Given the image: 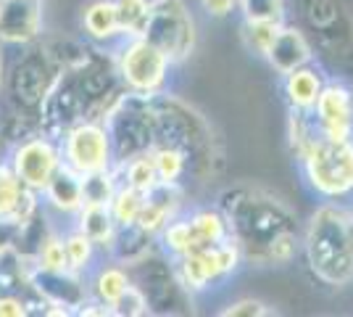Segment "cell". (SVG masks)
I'll return each mask as SVG.
<instances>
[{
  "instance_id": "cell-1",
  "label": "cell",
  "mask_w": 353,
  "mask_h": 317,
  "mask_svg": "<svg viewBox=\"0 0 353 317\" xmlns=\"http://www.w3.org/2000/svg\"><path fill=\"white\" fill-rule=\"evenodd\" d=\"M232 241L250 267H288L301 254V225L290 204L261 185H235L219 196Z\"/></svg>"
},
{
  "instance_id": "cell-4",
  "label": "cell",
  "mask_w": 353,
  "mask_h": 317,
  "mask_svg": "<svg viewBox=\"0 0 353 317\" xmlns=\"http://www.w3.org/2000/svg\"><path fill=\"white\" fill-rule=\"evenodd\" d=\"M301 175L314 196L322 201H345L353 193V140L316 135L295 156Z\"/></svg>"
},
{
  "instance_id": "cell-10",
  "label": "cell",
  "mask_w": 353,
  "mask_h": 317,
  "mask_svg": "<svg viewBox=\"0 0 353 317\" xmlns=\"http://www.w3.org/2000/svg\"><path fill=\"white\" fill-rule=\"evenodd\" d=\"M8 162L19 175V180L27 188H32L34 193H43L45 185L53 180V175L63 164L59 137L48 135L43 130L27 137H19L8 151Z\"/></svg>"
},
{
  "instance_id": "cell-34",
  "label": "cell",
  "mask_w": 353,
  "mask_h": 317,
  "mask_svg": "<svg viewBox=\"0 0 353 317\" xmlns=\"http://www.w3.org/2000/svg\"><path fill=\"white\" fill-rule=\"evenodd\" d=\"M198 6L211 19H227V16H232L237 11L240 0H198Z\"/></svg>"
},
{
  "instance_id": "cell-15",
  "label": "cell",
  "mask_w": 353,
  "mask_h": 317,
  "mask_svg": "<svg viewBox=\"0 0 353 317\" xmlns=\"http://www.w3.org/2000/svg\"><path fill=\"white\" fill-rule=\"evenodd\" d=\"M79 30L90 46L114 48L124 40L119 24L117 0H90L79 14Z\"/></svg>"
},
{
  "instance_id": "cell-36",
  "label": "cell",
  "mask_w": 353,
  "mask_h": 317,
  "mask_svg": "<svg viewBox=\"0 0 353 317\" xmlns=\"http://www.w3.org/2000/svg\"><path fill=\"white\" fill-rule=\"evenodd\" d=\"M345 201H348V204H351V209H353V193H351V198H345Z\"/></svg>"
},
{
  "instance_id": "cell-32",
  "label": "cell",
  "mask_w": 353,
  "mask_h": 317,
  "mask_svg": "<svg viewBox=\"0 0 353 317\" xmlns=\"http://www.w3.org/2000/svg\"><path fill=\"white\" fill-rule=\"evenodd\" d=\"M269 312H272V309H269V304L261 302V299L248 296V299L230 302L224 309H221L219 315H224V317H264V315H269Z\"/></svg>"
},
{
  "instance_id": "cell-29",
  "label": "cell",
  "mask_w": 353,
  "mask_h": 317,
  "mask_svg": "<svg viewBox=\"0 0 353 317\" xmlns=\"http://www.w3.org/2000/svg\"><path fill=\"white\" fill-rule=\"evenodd\" d=\"M82 185H85V204H108L111 196H114V191H117L119 177L117 172H114V166H111L105 172L85 175Z\"/></svg>"
},
{
  "instance_id": "cell-14",
  "label": "cell",
  "mask_w": 353,
  "mask_h": 317,
  "mask_svg": "<svg viewBox=\"0 0 353 317\" xmlns=\"http://www.w3.org/2000/svg\"><path fill=\"white\" fill-rule=\"evenodd\" d=\"M264 61L277 72V75L285 77L288 72L298 69V66L316 61V53H314V46H311L309 35L301 30L298 24H293V21H285Z\"/></svg>"
},
{
  "instance_id": "cell-20",
  "label": "cell",
  "mask_w": 353,
  "mask_h": 317,
  "mask_svg": "<svg viewBox=\"0 0 353 317\" xmlns=\"http://www.w3.org/2000/svg\"><path fill=\"white\" fill-rule=\"evenodd\" d=\"M156 241H159V251H161L169 262H172V259L185 257V254H190V251H195V249L203 246V243L198 241V236H195V230H192L190 220H188L185 211L176 214L174 220L166 222V227L159 233Z\"/></svg>"
},
{
  "instance_id": "cell-30",
  "label": "cell",
  "mask_w": 353,
  "mask_h": 317,
  "mask_svg": "<svg viewBox=\"0 0 353 317\" xmlns=\"http://www.w3.org/2000/svg\"><path fill=\"white\" fill-rule=\"evenodd\" d=\"M237 11L243 14V19L288 21V0H240Z\"/></svg>"
},
{
  "instance_id": "cell-11",
  "label": "cell",
  "mask_w": 353,
  "mask_h": 317,
  "mask_svg": "<svg viewBox=\"0 0 353 317\" xmlns=\"http://www.w3.org/2000/svg\"><path fill=\"white\" fill-rule=\"evenodd\" d=\"M311 117L322 135L353 140V88L345 79L330 77L311 108Z\"/></svg>"
},
{
  "instance_id": "cell-12",
  "label": "cell",
  "mask_w": 353,
  "mask_h": 317,
  "mask_svg": "<svg viewBox=\"0 0 353 317\" xmlns=\"http://www.w3.org/2000/svg\"><path fill=\"white\" fill-rule=\"evenodd\" d=\"M40 209H43L40 193H34L19 180L8 156L0 159V227L14 236L16 230L30 225Z\"/></svg>"
},
{
  "instance_id": "cell-22",
  "label": "cell",
  "mask_w": 353,
  "mask_h": 317,
  "mask_svg": "<svg viewBox=\"0 0 353 317\" xmlns=\"http://www.w3.org/2000/svg\"><path fill=\"white\" fill-rule=\"evenodd\" d=\"M114 172H117L119 182L130 185L140 193H148L159 185V172H156V164L150 159V151H140L130 159L114 162Z\"/></svg>"
},
{
  "instance_id": "cell-25",
  "label": "cell",
  "mask_w": 353,
  "mask_h": 317,
  "mask_svg": "<svg viewBox=\"0 0 353 317\" xmlns=\"http://www.w3.org/2000/svg\"><path fill=\"white\" fill-rule=\"evenodd\" d=\"M34 267L48 272H63L69 270V259H66V246H63V233L61 230H48L40 243L32 251Z\"/></svg>"
},
{
  "instance_id": "cell-17",
  "label": "cell",
  "mask_w": 353,
  "mask_h": 317,
  "mask_svg": "<svg viewBox=\"0 0 353 317\" xmlns=\"http://www.w3.org/2000/svg\"><path fill=\"white\" fill-rule=\"evenodd\" d=\"M327 79H330V75L324 72V66L316 64V61L303 64V66H298L293 72H288V75L282 77V95L288 101V108H293V111H311Z\"/></svg>"
},
{
  "instance_id": "cell-13",
  "label": "cell",
  "mask_w": 353,
  "mask_h": 317,
  "mask_svg": "<svg viewBox=\"0 0 353 317\" xmlns=\"http://www.w3.org/2000/svg\"><path fill=\"white\" fill-rule=\"evenodd\" d=\"M45 35V0H0V46H30Z\"/></svg>"
},
{
  "instance_id": "cell-19",
  "label": "cell",
  "mask_w": 353,
  "mask_h": 317,
  "mask_svg": "<svg viewBox=\"0 0 353 317\" xmlns=\"http://www.w3.org/2000/svg\"><path fill=\"white\" fill-rule=\"evenodd\" d=\"M77 230H82L90 241L101 249V254H111L114 241H117L119 225L114 220V214L108 209V204H85L82 209L77 211L72 222Z\"/></svg>"
},
{
  "instance_id": "cell-35",
  "label": "cell",
  "mask_w": 353,
  "mask_h": 317,
  "mask_svg": "<svg viewBox=\"0 0 353 317\" xmlns=\"http://www.w3.org/2000/svg\"><path fill=\"white\" fill-rule=\"evenodd\" d=\"M3 61H6V48L0 46V79H3Z\"/></svg>"
},
{
  "instance_id": "cell-5",
  "label": "cell",
  "mask_w": 353,
  "mask_h": 317,
  "mask_svg": "<svg viewBox=\"0 0 353 317\" xmlns=\"http://www.w3.org/2000/svg\"><path fill=\"white\" fill-rule=\"evenodd\" d=\"M111 50H114L119 82L127 93L143 98H159L169 93L174 61L161 48H156L145 37H127Z\"/></svg>"
},
{
  "instance_id": "cell-8",
  "label": "cell",
  "mask_w": 353,
  "mask_h": 317,
  "mask_svg": "<svg viewBox=\"0 0 353 317\" xmlns=\"http://www.w3.org/2000/svg\"><path fill=\"white\" fill-rule=\"evenodd\" d=\"M143 37L179 66L198 46V24L185 0H150V19Z\"/></svg>"
},
{
  "instance_id": "cell-9",
  "label": "cell",
  "mask_w": 353,
  "mask_h": 317,
  "mask_svg": "<svg viewBox=\"0 0 353 317\" xmlns=\"http://www.w3.org/2000/svg\"><path fill=\"white\" fill-rule=\"evenodd\" d=\"M63 164L77 175L105 172L114 166V143L101 119H82L59 137Z\"/></svg>"
},
{
  "instance_id": "cell-28",
  "label": "cell",
  "mask_w": 353,
  "mask_h": 317,
  "mask_svg": "<svg viewBox=\"0 0 353 317\" xmlns=\"http://www.w3.org/2000/svg\"><path fill=\"white\" fill-rule=\"evenodd\" d=\"M117 11L124 40L145 35L148 19H150V0H117Z\"/></svg>"
},
{
  "instance_id": "cell-18",
  "label": "cell",
  "mask_w": 353,
  "mask_h": 317,
  "mask_svg": "<svg viewBox=\"0 0 353 317\" xmlns=\"http://www.w3.org/2000/svg\"><path fill=\"white\" fill-rule=\"evenodd\" d=\"M130 286H132V272H130V267H124L114 257H105L101 265H95L88 272L90 299L105 304L108 309H111V304L117 302Z\"/></svg>"
},
{
  "instance_id": "cell-21",
  "label": "cell",
  "mask_w": 353,
  "mask_h": 317,
  "mask_svg": "<svg viewBox=\"0 0 353 317\" xmlns=\"http://www.w3.org/2000/svg\"><path fill=\"white\" fill-rule=\"evenodd\" d=\"M188 220H190L192 230L198 236V241L203 246H214V243H221L227 238H232L230 233V222H227V214L221 211L219 204H208V206H192L190 211H185Z\"/></svg>"
},
{
  "instance_id": "cell-2",
  "label": "cell",
  "mask_w": 353,
  "mask_h": 317,
  "mask_svg": "<svg viewBox=\"0 0 353 317\" xmlns=\"http://www.w3.org/2000/svg\"><path fill=\"white\" fill-rule=\"evenodd\" d=\"M90 43L79 46L72 40H53L37 37L30 46H19L14 59L3 61V79H0V106L8 108L11 117L0 119L21 122L30 133L40 130V108L53 82L59 79L66 64L88 50Z\"/></svg>"
},
{
  "instance_id": "cell-24",
  "label": "cell",
  "mask_w": 353,
  "mask_h": 317,
  "mask_svg": "<svg viewBox=\"0 0 353 317\" xmlns=\"http://www.w3.org/2000/svg\"><path fill=\"white\" fill-rule=\"evenodd\" d=\"M63 246H66L69 270L79 272V275H88V272L98 265V259H101V249L74 225L63 233Z\"/></svg>"
},
{
  "instance_id": "cell-16",
  "label": "cell",
  "mask_w": 353,
  "mask_h": 317,
  "mask_svg": "<svg viewBox=\"0 0 353 317\" xmlns=\"http://www.w3.org/2000/svg\"><path fill=\"white\" fill-rule=\"evenodd\" d=\"M45 211L56 214V217H69L74 220L77 211L85 206V185H82V175H77L74 169L61 164V169L53 175V180L45 185L40 193Z\"/></svg>"
},
{
  "instance_id": "cell-3",
  "label": "cell",
  "mask_w": 353,
  "mask_h": 317,
  "mask_svg": "<svg viewBox=\"0 0 353 317\" xmlns=\"http://www.w3.org/2000/svg\"><path fill=\"white\" fill-rule=\"evenodd\" d=\"M301 254L322 286L353 283V209L348 201H324L301 230Z\"/></svg>"
},
{
  "instance_id": "cell-23",
  "label": "cell",
  "mask_w": 353,
  "mask_h": 317,
  "mask_svg": "<svg viewBox=\"0 0 353 317\" xmlns=\"http://www.w3.org/2000/svg\"><path fill=\"white\" fill-rule=\"evenodd\" d=\"M148 151H150V159H153L156 172H159V182L182 185L185 177H190V159H188V153L179 151L176 146L153 143Z\"/></svg>"
},
{
  "instance_id": "cell-6",
  "label": "cell",
  "mask_w": 353,
  "mask_h": 317,
  "mask_svg": "<svg viewBox=\"0 0 353 317\" xmlns=\"http://www.w3.org/2000/svg\"><path fill=\"white\" fill-rule=\"evenodd\" d=\"M243 251L232 238L214 246H201L190 254L179 259H172V270H174L176 283L188 296H201L211 288L232 278L243 267Z\"/></svg>"
},
{
  "instance_id": "cell-7",
  "label": "cell",
  "mask_w": 353,
  "mask_h": 317,
  "mask_svg": "<svg viewBox=\"0 0 353 317\" xmlns=\"http://www.w3.org/2000/svg\"><path fill=\"white\" fill-rule=\"evenodd\" d=\"M103 124L114 143V159H130L134 153L148 151L156 137V106L153 98L124 93L111 111L103 117Z\"/></svg>"
},
{
  "instance_id": "cell-33",
  "label": "cell",
  "mask_w": 353,
  "mask_h": 317,
  "mask_svg": "<svg viewBox=\"0 0 353 317\" xmlns=\"http://www.w3.org/2000/svg\"><path fill=\"white\" fill-rule=\"evenodd\" d=\"M32 312L34 309H32V302L27 296L0 291V317H27Z\"/></svg>"
},
{
  "instance_id": "cell-26",
  "label": "cell",
  "mask_w": 353,
  "mask_h": 317,
  "mask_svg": "<svg viewBox=\"0 0 353 317\" xmlns=\"http://www.w3.org/2000/svg\"><path fill=\"white\" fill-rule=\"evenodd\" d=\"M285 21H261V19H243V24H240V40H243V46L245 50H250L253 56H259V59H266V53H269V48L274 43V37H277V32Z\"/></svg>"
},
{
  "instance_id": "cell-31",
  "label": "cell",
  "mask_w": 353,
  "mask_h": 317,
  "mask_svg": "<svg viewBox=\"0 0 353 317\" xmlns=\"http://www.w3.org/2000/svg\"><path fill=\"white\" fill-rule=\"evenodd\" d=\"M111 315L117 317H140V315H153L150 302H148L145 291L132 280V286L127 288L117 302L111 304Z\"/></svg>"
},
{
  "instance_id": "cell-27",
  "label": "cell",
  "mask_w": 353,
  "mask_h": 317,
  "mask_svg": "<svg viewBox=\"0 0 353 317\" xmlns=\"http://www.w3.org/2000/svg\"><path fill=\"white\" fill-rule=\"evenodd\" d=\"M143 204H145V193H140V191H134V188H130V185L119 182L117 191H114V196H111V201H108V209H111V214H114V220H117L119 227H127V225H134V222H137Z\"/></svg>"
}]
</instances>
